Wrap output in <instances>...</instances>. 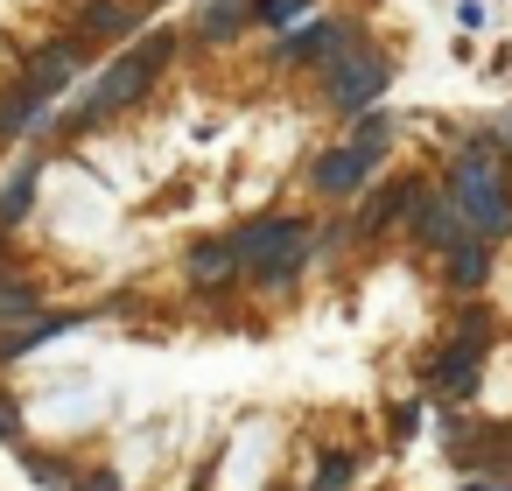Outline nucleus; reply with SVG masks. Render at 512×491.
Listing matches in <instances>:
<instances>
[{"label": "nucleus", "instance_id": "f257e3e1", "mask_svg": "<svg viewBox=\"0 0 512 491\" xmlns=\"http://www.w3.org/2000/svg\"><path fill=\"white\" fill-rule=\"evenodd\" d=\"M442 197L456 204L463 239H477V246L512 239V176H505L498 141H463V148H456V162H449Z\"/></svg>", "mask_w": 512, "mask_h": 491}, {"label": "nucleus", "instance_id": "f03ea898", "mask_svg": "<svg viewBox=\"0 0 512 491\" xmlns=\"http://www.w3.org/2000/svg\"><path fill=\"white\" fill-rule=\"evenodd\" d=\"M183 50V36L176 29H141V43L120 57V64H106V78L85 92V106L71 113V134H99V127H113L127 106H141L148 99V85L169 71V57Z\"/></svg>", "mask_w": 512, "mask_h": 491}, {"label": "nucleus", "instance_id": "7ed1b4c3", "mask_svg": "<svg viewBox=\"0 0 512 491\" xmlns=\"http://www.w3.org/2000/svg\"><path fill=\"white\" fill-rule=\"evenodd\" d=\"M225 246H232V281H246V274H260V267H274V260H309V253H316V239H309V225H302L295 211L246 218Z\"/></svg>", "mask_w": 512, "mask_h": 491}, {"label": "nucleus", "instance_id": "20e7f679", "mask_svg": "<svg viewBox=\"0 0 512 491\" xmlns=\"http://www.w3.org/2000/svg\"><path fill=\"white\" fill-rule=\"evenodd\" d=\"M386 85H393V64H386L379 50H358V43H351V50H337V57L323 64V106L344 113V120L365 113Z\"/></svg>", "mask_w": 512, "mask_h": 491}, {"label": "nucleus", "instance_id": "39448f33", "mask_svg": "<svg viewBox=\"0 0 512 491\" xmlns=\"http://www.w3.org/2000/svg\"><path fill=\"white\" fill-rule=\"evenodd\" d=\"M148 29V8L141 0H78L71 8V36L85 50H113V43H134Z\"/></svg>", "mask_w": 512, "mask_h": 491}, {"label": "nucleus", "instance_id": "423d86ee", "mask_svg": "<svg viewBox=\"0 0 512 491\" xmlns=\"http://www.w3.org/2000/svg\"><path fill=\"white\" fill-rule=\"evenodd\" d=\"M85 64H92V50H85L78 36H57V43H43V50L22 64V78H15V85H22L36 106H50L64 85H78V78H85Z\"/></svg>", "mask_w": 512, "mask_h": 491}, {"label": "nucleus", "instance_id": "0eeeda50", "mask_svg": "<svg viewBox=\"0 0 512 491\" xmlns=\"http://www.w3.org/2000/svg\"><path fill=\"white\" fill-rule=\"evenodd\" d=\"M358 43V22H309V29H281V50H274V64L281 71H323L337 50H351Z\"/></svg>", "mask_w": 512, "mask_h": 491}, {"label": "nucleus", "instance_id": "6e6552de", "mask_svg": "<svg viewBox=\"0 0 512 491\" xmlns=\"http://www.w3.org/2000/svg\"><path fill=\"white\" fill-rule=\"evenodd\" d=\"M414 197H421V183H414V176H393V183H379V190L358 197V211H351L344 232H351V239H386L393 225H407Z\"/></svg>", "mask_w": 512, "mask_h": 491}, {"label": "nucleus", "instance_id": "1a4fd4ad", "mask_svg": "<svg viewBox=\"0 0 512 491\" xmlns=\"http://www.w3.org/2000/svg\"><path fill=\"white\" fill-rule=\"evenodd\" d=\"M477 372H484V344H463V337H449L435 358H428V393L435 400H470L477 393Z\"/></svg>", "mask_w": 512, "mask_h": 491}, {"label": "nucleus", "instance_id": "9d476101", "mask_svg": "<svg viewBox=\"0 0 512 491\" xmlns=\"http://www.w3.org/2000/svg\"><path fill=\"white\" fill-rule=\"evenodd\" d=\"M365 176H372V162H365V155H351L344 141H337V148H323V155L309 162V190H316L323 204H351V197L365 190Z\"/></svg>", "mask_w": 512, "mask_h": 491}, {"label": "nucleus", "instance_id": "9b49d317", "mask_svg": "<svg viewBox=\"0 0 512 491\" xmlns=\"http://www.w3.org/2000/svg\"><path fill=\"white\" fill-rule=\"evenodd\" d=\"M407 232H414V246H421V253H442V246H456V239H463V225H456V204H449L442 190H421V197H414V211H407Z\"/></svg>", "mask_w": 512, "mask_h": 491}, {"label": "nucleus", "instance_id": "f8f14e48", "mask_svg": "<svg viewBox=\"0 0 512 491\" xmlns=\"http://www.w3.org/2000/svg\"><path fill=\"white\" fill-rule=\"evenodd\" d=\"M491 281V246H477V239H456V246H442V288H456V295H477Z\"/></svg>", "mask_w": 512, "mask_h": 491}, {"label": "nucleus", "instance_id": "ddd939ff", "mask_svg": "<svg viewBox=\"0 0 512 491\" xmlns=\"http://www.w3.org/2000/svg\"><path fill=\"white\" fill-rule=\"evenodd\" d=\"M246 22H253V0H204L190 29H197V43H232Z\"/></svg>", "mask_w": 512, "mask_h": 491}, {"label": "nucleus", "instance_id": "4468645a", "mask_svg": "<svg viewBox=\"0 0 512 491\" xmlns=\"http://www.w3.org/2000/svg\"><path fill=\"white\" fill-rule=\"evenodd\" d=\"M393 134H400V120H393V113H365V120H351L344 148H351V155H365V162L379 169V162L393 155Z\"/></svg>", "mask_w": 512, "mask_h": 491}, {"label": "nucleus", "instance_id": "2eb2a0df", "mask_svg": "<svg viewBox=\"0 0 512 491\" xmlns=\"http://www.w3.org/2000/svg\"><path fill=\"white\" fill-rule=\"evenodd\" d=\"M183 281H190V288H225V281H232V246H225V239L190 246V253H183Z\"/></svg>", "mask_w": 512, "mask_h": 491}, {"label": "nucleus", "instance_id": "dca6fc26", "mask_svg": "<svg viewBox=\"0 0 512 491\" xmlns=\"http://www.w3.org/2000/svg\"><path fill=\"white\" fill-rule=\"evenodd\" d=\"M36 183H43V169H36V162H22V169L8 176V190H0V239H8V232L29 218V204H36Z\"/></svg>", "mask_w": 512, "mask_h": 491}, {"label": "nucleus", "instance_id": "f3484780", "mask_svg": "<svg viewBox=\"0 0 512 491\" xmlns=\"http://www.w3.org/2000/svg\"><path fill=\"white\" fill-rule=\"evenodd\" d=\"M36 127H43V106H36L22 85H8V92H0V148L22 141V134H36Z\"/></svg>", "mask_w": 512, "mask_h": 491}, {"label": "nucleus", "instance_id": "a211bd4d", "mask_svg": "<svg viewBox=\"0 0 512 491\" xmlns=\"http://www.w3.org/2000/svg\"><path fill=\"white\" fill-rule=\"evenodd\" d=\"M36 309H43V288H36V281L0 274V323H22V316H36Z\"/></svg>", "mask_w": 512, "mask_h": 491}, {"label": "nucleus", "instance_id": "6ab92c4d", "mask_svg": "<svg viewBox=\"0 0 512 491\" xmlns=\"http://www.w3.org/2000/svg\"><path fill=\"white\" fill-rule=\"evenodd\" d=\"M351 477H358V456L351 449H323V470L309 477V491H344Z\"/></svg>", "mask_w": 512, "mask_h": 491}, {"label": "nucleus", "instance_id": "aec40b11", "mask_svg": "<svg viewBox=\"0 0 512 491\" xmlns=\"http://www.w3.org/2000/svg\"><path fill=\"white\" fill-rule=\"evenodd\" d=\"M246 281H253V295L274 302V295H288V288L302 281V260H274V267H260V274H246Z\"/></svg>", "mask_w": 512, "mask_h": 491}, {"label": "nucleus", "instance_id": "412c9836", "mask_svg": "<svg viewBox=\"0 0 512 491\" xmlns=\"http://www.w3.org/2000/svg\"><path fill=\"white\" fill-rule=\"evenodd\" d=\"M309 8H316V0H253V22H267V29H295Z\"/></svg>", "mask_w": 512, "mask_h": 491}, {"label": "nucleus", "instance_id": "4be33fe9", "mask_svg": "<svg viewBox=\"0 0 512 491\" xmlns=\"http://www.w3.org/2000/svg\"><path fill=\"white\" fill-rule=\"evenodd\" d=\"M29 477H36V484H50V491H71V477H78V470H64V463H50V456L36 449V456H29Z\"/></svg>", "mask_w": 512, "mask_h": 491}, {"label": "nucleus", "instance_id": "5701e85b", "mask_svg": "<svg viewBox=\"0 0 512 491\" xmlns=\"http://www.w3.org/2000/svg\"><path fill=\"white\" fill-rule=\"evenodd\" d=\"M414 428H421V407L400 400V407H393V435H414Z\"/></svg>", "mask_w": 512, "mask_h": 491}, {"label": "nucleus", "instance_id": "b1692460", "mask_svg": "<svg viewBox=\"0 0 512 491\" xmlns=\"http://www.w3.org/2000/svg\"><path fill=\"white\" fill-rule=\"evenodd\" d=\"M71 491H120L113 470H92V477H71Z\"/></svg>", "mask_w": 512, "mask_h": 491}, {"label": "nucleus", "instance_id": "393cba45", "mask_svg": "<svg viewBox=\"0 0 512 491\" xmlns=\"http://www.w3.org/2000/svg\"><path fill=\"white\" fill-rule=\"evenodd\" d=\"M0 435H8V442L22 435V407H8V393H0Z\"/></svg>", "mask_w": 512, "mask_h": 491}, {"label": "nucleus", "instance_id": "a878e982", "mask_svg": "<svg viewBox=\"0 0 512 491\" xmlns=\"http://www.w3.org/2000/svg\"><path fill=\"white\" fill-rule=\"evenodd\" d=\"M498 155H505V162H512V113H505V120H498Z\"/></svg>", "mask_w": 512, "mask_h": 491}, {"label": "nucleus", "instance_id": "bb28decb", "mask_svg": "<svg viewBox=\"0 0 512 491\" xmlns=\"http://www.w3.org/2000/svg\"><path fill=\"white\" fill-rule=\"evenodd\" d=\"M463 491H498V484H463Z\"/></svg>", "mask_w": 512, "mask_h": 491}]
</instances>
